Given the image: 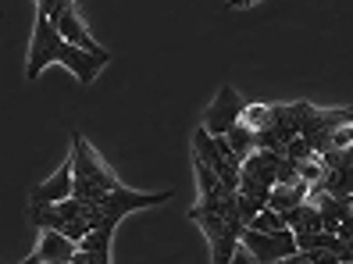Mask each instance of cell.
<instances>
[{"label": "cell", "instance_id": "obj_1", "mask_svg": "<svg viewBox=\"0 0 353 264\" xmlns=\"http://www.w3.org/2000/svg\"><path fill=\"white\" fill-rule=\"evenodd\" d=\"M193 175H196V204L190 207V218L200 225V232L207 236V247H211V264H228L243 239L246 221L239 214V200L236 193L225 186V182L193 157Z\"/></svg>", "mask_w": 353, "mask_h": 264}, {"label": "cell", "instance_id": "obj_2", "mask_svg": "<svg viewBox=\"0 0 353 264\" xmlns=\"http://www.w3.org/2000/svg\"><path fill=\"white\" fill-rule=\"evenodd\" d=\"M54 61H61L82 86H93V79L111 65V54L108 50H82L75 43H68L65 36H61L54 29V22L47 14L36 11V26H32V43H29V61H26V79H36L43 75L47 65H54Z\"/></svg>", "mask_w": 353, "mask_h": 264}, {"label": "cell", "instance_id": "obj_3", "mask_svg": "<svg viewBox=\"0 0 353 264\" xmlns=\"http://www.w3.org/2000/svg\"><path fill=\"white\" fill-rule=\"evenodd\" d=\"M314 104L296 100V104H246L243 111V125L254 132L261 150H275L282 154L303 129V118Z\"/></svg>", "mask_w": 353, "mask_h": 264}, {"label": "cell", "instance_id": "obj_4", "mask_svg": "<svg viewBox=\"0 0 353 264\" xmlns=\"http://www.w3.org/2000/svg\"><path fill=\"white\" fill-rule=\"evenodd\" d=\"M279 165H282V154L261 150V147H254L250 154L243 157V165H239V190H236L243 221H250L257 211L268 207V196H272L275 182H279Z\"/></svg>", "mask_w": 353, "mask_h": 264}, {"label": "cell", "instance_id": "obj_5", "mask_svg": "<svg viewBox=\"0 0 353 264\" xmlns=\"http://www.w3.org/2000/svg\"><path fill=\"white\" fill-rule=\"evenodd\" d=\"M118 186L121 182L114 179V172L108 165H103L97 147L82 132H75V139H72V196L100 204V200L108 193H114Z\"/></svg>", "mask_w": 353, "mask_h": 264}, {"label": "cell", "instance_id": "obj_6", "mask_svg": "<svg viewBox=\"0 0 353 264\" xmlns=\"http://www.w3.org/2000/svg\"><path fill=\"white\" fill-rule=\"evenodd\" d=\"M29 221L36 229H54L61 236H68L72 243H82L93 225L100 221V207L90 204V200H79V196H68L61 204H47V207H29Z\"/></svg>", "mask_w": 353, "mask_h": 264}, {"label": "cell", "instance_id": "obj_7", "mask_svg": "<svg viewBox=\"0 0 353 264\" xmlns=\"http://www.w3.org/2000/svg\"><path fill=\"white\" fill-rule=\"evenodd\" d=\"M193 157L203 161V165L211 168L232 193L239 190V161H236L232 150H228V143H225L221 136H211V132L200 125V129L193 132Z\"/></svg>", "mask_w": 353, "mask_h": 264}, {"label": "cell", "instance_id": "obj_8", "mask_svg": "<svg viewBox=\"0 0 353 264\" xmlns=\"http://www.w3.org/2000/svg\"><path fill=\"white\" fill-rule=\"evenodd\" d=\"M36 11L39 14H47L50 22H54V29L68 39V43H75V47H82V50H93V54H100L103 47L97 43V39L90 36V29H86V22L79 18V8H75V0H36Z\"/></svg>", "mask_w": 353, "mask_h": 264}, {"label": "cell", "instance_id": "obj_9", "mask_svg": "<svg viewBox=\"0 0 353 264\" xmlns=\"http://www.w3.org/2000/svg\"><path fill=\"white\" fill-rule=\"evenodd\" d=\"M318 161H321V179L314 190L336 200H350L353 196V150H325L318 154Z\"/></svg>", "mask_w": 353, "mask_h": 264}, {"label": "cell", "instance_id": "obj_10", "mask_svg": "<svg viewBox=\"0 0 353 264\" xmlns=\"http://www.w3.org/2000/svg\"><path fill=\"white\" fill-rule=\"evenodd\" d=\"M243 247L254 254L257 264H279L282 257L296 254V236L282 229V232H257V229H243Z\"/></svg>", "mask_w": 353, "mask_h": 264}, {"label": "cell", "instance_id": "obj_11", "mask_svg": "<svg viewBox=\"0 0 353 264\" xmlns=\"http://www.w3.org/2000/svg\"><path fill=\"white\" fill-rule=\"evenodd\" d=\"M243 111H246V100L232 90V86H221L218 97L207 104V114H203V129L211 136H225L232 125L243 121Z\"/></svg>", "mask_w": 353, "mask_h": 264}, {"label": "cell", "instance_id": "obj_12", "mask_svg": "<svg viewBox=\"0 0 353 264\" xmlns=\"http://www.w3.org/2000/svg\"><path fill=\"white\" fill-rule=\"evenodd\" d=\"M72 196V157L61 165L47 182H39L29 196V207H47V204H61V200Z\"/></svg>", "mask_w": 353, "mask_h": 264}, {"label": "cell", "instance_id": "obj_13", "mask_svg": "<svg viewBox=\"0 0 353 264\" xmlns=\"http://www.w3.org/2000/svg\"><path fill=\"white\" fill-rule=\"evenodd\" d=\"M75 254H79V243H72L68 236H61L54 229H43V239L36 247L39 264H72Z\"/></svg>", "mask_w": 353, "mask_h": 264}, {"label": "cell", "instance_id": "obj_14", "mask_svg": "<svg viewBox=\"0 0 353 264\" xmlns=\"http://www.w3.org/2000/svg\"><path fill=\"white\" fill-rule=\"evenodd\" d=\"M307 196H310V186H307V182H293V186L279 182V186L272 190V196H268V207L279 211V214H289L293 207L307 204Z\"/></svg>", "mask_w": 353, "mask_h": 264}, {"label": "cell", "instance_id": "obj_15", "mask_svg": "<svg viewBox=\"0 0 353 264\" xmlns=\"http://www.w3.org/2000/svg\"><path fill=\"white\" fill-rule=\"evenodd\" d=\"M285 218V229L293 232V236H303V232H321V211L310 204H300V207H293L289 214H282Z\"/></svg>", "mask_w": 353, "mask_h": 264}, {"label": "cell", "instance_id": "obj_16", "mask_svg": "<svg viewBox=\"0 0 353 264\" xmlns=\"http://www.w3.org/2000/svg\"><path fill=\"white\" fill-rule=\"evenodd\" d=\"M221 139H225V143H228V150L236 154V161H239V165H243V157H246V154H250V150L257 147V139H254V132L246 129L243 121H239V125H232V129H228V132H225Z\"/></svg>", "mask_w": 353, "mask_h": 264}, {"label": "cell", "instance_id": "obj_17", "mask_svg": "<svg viewBox=\"0 0 353 264\" xmlns=\"http://www.w3.org/2000/svg\"><path fill=\"white\" fill-rule=\"evenodd\" d=\"M246 229H257V232H282V229H285V218H282L279 211H272V207H264V211H257L250 221H246Z\"/></svg>", "mask_w": 353, "mask_h": 264}, {"label": "cell", "instance_id": "obj_18", "mask_svg": "<svg viewBox=\"0 0 353 264\" xmlns=\"http://www.w3.org/2000/svg\"><path fill=\"white\" fill-rule=\"evenodd\" d=\"M307 257H310V264H339L328 250H307Z\"/></svg>", "mask_w": 353, "mask_h": 264}, {"label": "cell", "instance_id": "obj_19", "mask_svg": "<svg viewBox=\"0 0 353 264\" xmlns=\"http://www.w3.org/2000/svg\"><path fill=\"white\" fill-rule=\"evenodd\" d=\"M228 264H257V261H254V254H250V250H246L243 243H239L236 254H232V261H228Z\"/></svg>", "mask_w": 353, "mask_h": 264}, {"label": "cell", "instance_id": "obj_20", "mask_svg": "<svg viewBox=\"0 0 353 264\" xmlns=\"http://www.w3.org/2000/svg\"><path fill=\"white\" fill-rule=\"evenodd\" d=\"M279 264H310V257H307V254H300V250H296V254H293V257H282V261H279Z\"/></svg>", "mask_w": 353, "mask_h": 264}, {"label": "cell", "instance_id": "obj_21", "mask_svg": "<svg viewBox=\"0 0 353 264\" xmlns=\"http://www.w3.org/2000/svg\"><path fill=\"white\" fill-rule=\"evenodd\" d=\"M257 4V0H228V8H232V11H243V8H254Z\"/></svg>", "mask_w": 353, "mask_h": 264}, {"label": "cell", "instance_id": "obj_22", "mask_svg": "<svg viewBox=\"0 0 353 264\" xmlns=\"http://www.w3.org/2000/svg\"><path fill=\"white\" fill-rule=\"evenodd\" d=\"M22 264H39V257H36V254H32V257H26V261H22Z\"/></svg>", "mask_w": 353, "mask_h": 264}, {"label": "cell", "instance_id": "obj_23", "mask_svg": "<svg viewBox=\"0 0 353 264\" xmlns=\"http://www.w3.org/2000/svg\"><path fill=\"white\" fill-rule=\"evenodd\" d=\"M346 204H350V211H353V196H350V200H346Z\"/></svg>", "mask_w": 353, "mask_h": 264}]
</instances>
